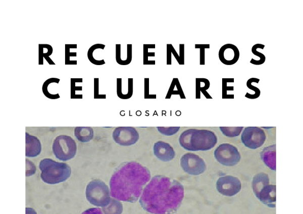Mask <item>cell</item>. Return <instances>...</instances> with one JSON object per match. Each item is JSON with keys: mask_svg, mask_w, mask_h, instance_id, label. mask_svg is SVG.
Here are the masks:
<instances>
[{"mask_svg": "<svg viewBox=\"0 0 303 214\" xmlns=\"http://www.w3.org/2000/svg\"><path fill=\"white\" fill-rule=\"evenodd\" d=\"M259 81H260L259 79L254 78V77L251 78L247 81V82H246L247 87L249 89L254 91L255 93L254 94H249L248 92H247L245 95V96L246 97L250 98V99H255V98H257L258 97H259V96L260 95V89L258 87L251 85V83L252 82H255V83H258L259 82Z\"/></svg>", "mask_w": 303, "mask_h": 214, "instance_id": "obj_26", "label": "cell"}, {"mask_svg": "<svg viewBox=\"0 0 303 214\" xmlns=\"http://www.w3.org/2000/svg\"><path fill=\"white\" fill-rule=\"evenodd\" d=\"M270 180L267 174L260 173L256 175L252 181L251 186L253 192L256 196L266 186L269 185Z\"/></svg>", "mask_w": 303, "mask_h": 214, "instance_id": "obj_17", "label": "cell"}, {"mask_svg": "<svg viewBox=\"0 0 303 214\" xmlns=\"http://www.w3.org/2000/svg\"><path fill=\"white\" fill-rule=\"evenodd\" d=\"M154 155L160 160L168 162L173 159L175 156L173 148L168 143L158 141L154 145Z\"/></svg>", "mask_w": 303, "mask_h": 214, "instance_id": "obj_13", "label": "cell"}, {"mask_svg": "<svg viewBox=\"0 0 303 214\" xmlns=\"http://www.w3.org/2000/svg\"><path fill=\"white\" fill-rule=\"evenodd\" d=\"M116 61L117 64L119 65L123 66V60L121 58V44H116V55H115Z\"/></svg>", "mask_w": 303, "mask_h": 214, "instance_id": "obj_34", "label": "cell"}, {"mask_svg": "<svg viewBox=\"0 0 303 214\" xmlns=\"http://www.w3.org/2000/svg\"><path fill=\"white\" fill-rule=\"evenodd\" d=\"M157 128L160 133L166 136L173 135L180 129V127H157Z\"/></svg>", "mask_w": 303, "mask_h": 214, "instance_id": "obj_28", "label": "cell"}, {"mask_svg": "<svg viewBox=\"0 0 303 214\" xmlns=\"http://www.w3.org/2000/svg\"><path fill=\"white\" fill-rule=\"evenodd\" d=\"M179 57L182 65H184V44H179Z\"/></svg>", "mask_w": 303, "mask_h": 214, "instance_id": "obj_37", "label": "cell"}, {"mask_svg": "<svg viewBox=\"0 0 303 214\" xmlns=\"http://www.w3.org/2000/svg\"><path fill=\"white\" fill-rule=\"evenodd\" d=\"M179 142L182 148L189 151H206L214 147L217 137L210 130L189 129L180 134Z\"/></svg>", "mask_w": 303, "mask_h": 214, "instance_id": "obj_3", "label": "cell"}, {"mask_svg": "<svg viewBox=\"0 0 303 214\" xmlns=\"http://www.w3.org/2000/svg\"><path fill=\"white\" fill-rule=\"evenodd\" d=\"M261 159L272 170H276V144L264 147L260 153Z\"/></svg>", "mask_w": 303, "mask_h": 214, "instance_id": "obj_16", "label": "cell"}, {"mask_svg": "<svg viewBox=\"0 0 303 214\" xmlns=\"http://www.w3.org/2000/svg\"><path fill=\"white\" fill-rule=\"evenodd\" d=\"M166 46H167V48H168L171 51V52L173 55L174 57L176 59L179 65H182L179 56L178 55L177 52L175 50L173 45L172 44H167Z\"/></svg>", "mask_w": 303, "mask_h": 214, "instance_id": "obj_35", "label": "cell"}, {"mask_svg": "<svg viewBox=\"0 0 303 214\" xmlns=\"http://www.w3.org/2000/svg\"><path fill=\"white\" fill-rule=\"evenodd\" d=\"M53 152L60 161H66L76 155L77 146L75 140L70 136L61 135L56 137L53 144Z\"/></svg>", "mask_w": 303, "mask_h": 214, "instance_id": "obj_6", "label": "cell"}, {"mask_svg": "<svg viewBox=\"0 0 303 214\" xmlns=\"http://www.w3.org/2000/svg\"><path fill=\"white\" fill-rule=\"evenodd\" d=\"M36 168L34 164L28 159H26V176L33 175L35 173Z\"/></svg>", "mask_w": 303, "mask_h": 214, "instance_id": "obj_32", "label": "cell"}, {"mask_svg": "<svg viewBox=\"0 0 303 214\" xmlns=\"http://www.w3.org/2000/svg\"><path fill=\"white\" fill-rule=\"evenodd\" d=\"M74 135L79 141L88 142L93 137V130L90 127H76L74 129Z\"/></svg>", "mask_w": 303, "mask_h": 214, "instance_id": "obj_18", "label": "cell"}, {"mask_svg": "<svg viewBox=\"0 0 303 214\" xmlns=\"http://www.w3.org/2000/svg\"><path fill=\"white\" fill-rule=\"evenodd\" d=\"M70 48H77L76 44H65V64L77 65L76 60H70V57H76V52H70Z\"/></svg>", "mask_w": 303, "mask_h": 214, "instance_id": "obj_24", "label": "cell"}, {"mask_svg": "<svg viewBox=\"0 0 303 214\" xmlns=\"http://www.w3.org/2000/svg\"><path fill=\"white\" fill-rule=\"evenodd\" d=\"M112 136L116 143L123 146L134 144L139 138L138 131L132 127H117L114 130Z\"/></svg>", "mask_w": 303, "mask_h": 214, "instance_id": "obj_10", "label": "cell"}, {"mask_svg": "<svg viewBox=\"0 0 303 214\" xmlns=\"http://www.w3.org/2000/svg\"><path fill=\"white\" fill-rule=\"evenodd\" d=\"M60 81V79L57 78H50L45 81L42 85V90L45 96L50 99H57L60 98L59 94H52L49 93L47 90V87L49 84L54 82L59 83Z\"/></svg>", "mask_w": 303, "mask_h": 214, "instance_id": "obj_27", "label": "cell"}, {"mask_svg": "<svg viewBox=\"0 0 303 214\" xmlns=\"http://www.w3.org/2000/svg\"><path fill=\"white\" fill-rule=\"evenodd\" d=\"M240 180L232 176L220 177L216 182V188L219 193L227 196H233L241 190Z\"/></svg>", "mask_w": 303, "mask_h": 214, "instance_id": "obj_11", "label": "cell"}, {"mask_svg": "<svg viewBox=\"0 0 303 214\" xmlns=\"http://www.w3.org/2000/svg\"><path fill=\"white\" fill-rule=\"evenodd\" d=\"M155 44H143V65H155V60H148V57H155V52H148V48H155Z\"/></svg>", "mask_w": 303, "mask_h": 214, "instance_id": "obj_23", "label": "cell"}, {"mask_svg": "<svg viewBox=\"0 0 303 214\" xmlns=\"http://www.w3.org/2000/svg\"><path fill=\"white\" fill-rule=\"evenodd\" d=\"M25 156L34 157L38 155L41 150V144L39 140L29 133H25Z\"/></svg>", "mask_w": 303, "mask_h": 214, "instance_id": "obj_14", "label": "cell"}, {"mask_svg": "<svg viewBox=\"0 0 303 214\" xmlns=\"http://www.w3.org/2000/svg\"><path fill=\"white\" fill-rule=\"evenodd\" d=\"M94 98H101V96L98 95V78H95L94 79ZM103 96V95H102Z\"/></svg>", "mask_w": 303, "mask_h": 214, "instance_id": "obj_39", "label": "cell"}, {"mask_svg": "<svg viewBox=\"0 0 303 214\" xmlns=\"http://www.w3.org/2000/svg\"><path fill=\"white\" fill-rule=\"evenodd\" d=\"M178 181L163 175L153 177L143 188L139 199L142 208L152 214H174L184 198Z\"/></svg>", "mask_w": 303, "mask_h": 214, "instance_id": "obj_1", "label": "cell"}, {"mask_svg": "<svg viewBox=\"0 0 303 214\" xmlns=\"http://www.w3.org/2000/svg\"><path fill=\"white\" fill-rule=\"evenodd\" d=\"M105 46L106 45L104 44L96 43L92 45L89 48L87 53V56L88 60L91 63L95 65H103L106 64L104 59L101 60H97L93 57V52L94 50L98 48L104 49Z\"/></svg>", "mask_w": 303, "mask_h": 214, "instance_id": "obj_21", "label": "cell"}, {"mask_svg": "<svg viewBox=\"0 0 303 214\" xmlns=\"http://www.w3.org/2000/svg\"><path fill=\"white\" fill-rule=\"evenodd\" d=\"M25 209L26 214H37L35 210L32 208L26 207Z\"/></svg>", "mask_w": 303, "mask_h": 214, "instance_id": "obj_40", "label": "cell"}, {"mask_svg": "<svg viewBox=\"0 0 303 214\" xmlns=\"http://www.w3.org/2000/svg\"><path fill=\"white\" fill-rule=\"evenodd\" d=\"M117 94L118 96L121 98H123V94H122L121 92V84H122V79L121 78H117Z\"/></svg>", "mask_w": 303, "mask_h": 214, "instance_id": "obj_38", "label": "cell"}, {"mask_svg": "<svg viewBox=\"0 0 303 214\" xmlns=\"http://www.w3.org/2000/svg\"><path fill=\"white\" fill-rule=\"evenodd\" d=\"M216 160L225 166H233L237 164L241 156L237 148L229 143L219 145L214 151Z\"/></svg>", "mask_w": 303, "mask_h": 214, "instance_id": "obj_7", "label": "cell"}, {"mask_svg": "<svg viewBox=\"0 0 303 214\" xmlns=\"http://www.w3.org/2000/svg\"><path fill=\"white\" fill-rule=\"evenodd\" d=\"M234 82L233 78H222L223 98H233L234 95H227V94H226V92H227V90H233V86H230V87L227 86V82Z\"/></svg>", "mask_w": 303, "mask_h": 214, "instance_id": "obj_30", "label": "cell"}, {"mask_svg": "<svg viewBox=\"0 0 303 214\" xmlns=\"http://www.w3.org/2000/svg\"><path fill=\"white\" fill-rule=\"evenodd\" d=\"M81 214H103V213L99 208H90L84 211Z\"/></svg>", "mask_w": 303, "mask_h": 214, "instance_id": "obj_36", "label": "cell"}, {"mask_svg": "<svg viewBox=\"0 0 303 214\" xmlns=\"http://www.w3.org/2000/svg\"><path fill=\"white\" fill-rule=\"evenodd\" d=\"M266 138L264 131L258 127L245 128L241 136V140L243 145L252 149H257L262 146Z\"/></svg>", "mask_w": 303, "mask_h": 214, "instance_id": "obj_9", "label": "cell"}, {"mask_svg": "<svg viewBox=\"0 0 303 214\" xmlns=\"http://www.w3.org/2000/svg\"><path fill=\"white\" fill-rule=\"evenodd\" d=\"M243 127H220L222 133L228 137H233L240 135Z\"/></svg>", "mask_w": 303, "mask_h": 214, "instance_id": "obj_25", "label": "cell"}, {"mask_svg": "<svg viewBox=\"0 0 303 214\" xmlns=\"http://www.w3.org/2000/svg\"><path fill=\"white\" fill-rule=\"evenodd\" d=\"M82 78H71V98H82V95H75V90H82L81 86L76 87L75 84L76 82H82Z\"/></svg>", "mask_w": 303, "mask_h": 214, "instance_id": "obj_29", "label": "cell"}, {"mask_svg": "<svg viewBox=\"0 0 303 214\" xmlns=\"http://www.w3.org/2000/svg\"><path fill=\"white\" fill-rule=\"evenodd\" d=\"M86 197L90 203L97 206L104 207L110 201V195L108 186L102 180L95 179L87 184Z\"/></svg>", "mask_w": 303, "mask_h": 214, "instance_id": "obj_5", "label": "cell"}, {"mask_svg": "<svg viewBox=\"0 0 303 214\" xmlns=\"http://www.w3.org/2000/svg\"><path fill=\"white\" fill-rule=\"evenodd\" d=\"M240 53L238 47L233 44L226 43L222 46L218 52L221 62L224 65L230 66L235 64L239 59Z\"/></svg>", "mask_w": 303, "mask_h": 214, "instance_id": "obj_12", "label": "cell"}, {"mask_svg": "<svg viewBox=\"0 0 303 214\" xmlns=\"http://www.w3.org/2000/svg\"><path fill=\"white\" fill-rule=\"evenodd\" d=\"M180 166L184 172L192 175H200L207 168L204 159L192 152H187L181 156Z\"/></svg>", "mask_w": 303, "mask_h": 214, "instance_id": "obj_8", "label": "cell"}, {"mask_svg": "<svg viewBox=\"0 0 303 214\" xmlns=\"http://www.w3.org/2000/svg\"><path fill=\"white\" fill-rule=\"evenodd\" d=\"M123 209L122 204L114 198H111L109 203L102 207L104 214H122Z\"/></svg>", "mask_w": 303, "mask_h": 214, "instance_id": "obj_20", "label": "cell"}, {"mask_svg": "<svg viewBox=\"0 0 303 214\" xmlns=\"http://www.w3.org/2000/svg\"><path fill=\"white\" fill-rule=\"evenodd\" d=\"M38 50L39 65H43V58L45 59L49 65H56L49 57L52 55L53 52V48L50 45L48 44H39Z\"/></svg>", "mask_w": 303, "mask_h": 214, "instance_id": "obj_19", "label": "cell"}, {"mask_svg": "<svg viewBox=\"0 0 303 214\" xmlns=\"http://www.w3.org/2000/svg\"><path fill=\"white\" fill-rule=\"evenodd\" d=\"M132 59V44H127V59L123 60V66L129 65Z\"/></svg>", "mask_w": 303, "mask_h": 214, "instance_id": "obj_33", "label": "cell"}, {"mask_svg": "<svg viewBox=\"0 0 303 214\" xmlns=\"http://www.w3.org/2000/svg\"><path fill=\"white\" fill-rule=\"evenodd\" d=\"M263 204L270 207L276 205V185L265 186L256 196Z\"/></svg>", "mask_w": 303, "mask_h": 214, "instance_id": "obj_15", "label": "cell"}, {"mask_svg": "<svg viewBox=\"0 0 303 214\" xmlns=\"http://www.w3.org/2000/svg\"><path fill=\"white\" fill-rule=\"evenodd\" d=\"M150 179V173L146 167L135 161L124 163L110 179V195L118 200L135 202Z\"/></svg>", "mask_w": 303, "mask_h": 214, "instance_id": "obj_2", "label": "cell"}, {"mask_svg": "<svg viewBox=\"0 0 303 214\" xmlns=\"http://www.w3.org/2000/svg\"><path fill=\"white\" fill-rule=\"evenodd\" d=\"M195 48L200 49V65H205V48H210L209 44H195Z\"/></svg>", "mask_w": 303, "mask_h": 214, "instance_id": "obj_31", "label": "cell"}, {"mask_svg": "<svg viewBox=\"0 0 303 214\" xmlns=\"http://www.w3.org/2000/svg\"><path fill=\"white\" fill-rule=\"evenodd\" d=\"M39 168L42 180L48 184H56L64 182L71 175L70 167L64 163L55 161L50 158L40 161Z\"/></svg>", "mask_w": 303, "mask_h": 214, "instance_id": "obj_4", "label": "cell"}, {"mask_svg": "<svg viewBox=\"0 0 303 214\" xmlns=\"http://www.w3.org/2000/svg\"><path fill=\"white\" fill-rule=\"evenodd\" d=\"M265 47V45L261 43H257L254 44L251 47V52L255 55L260 58L259 60H256L254 59H251L250 61V63L255 65H261L263 64L266 61L265 56L262 52L257 50V48H261L263 49Z\"/></svg>", "mask_w": 303, "mask_h": 214, "instance_id": "obj_22", "label": "cell"}]
</instances>
